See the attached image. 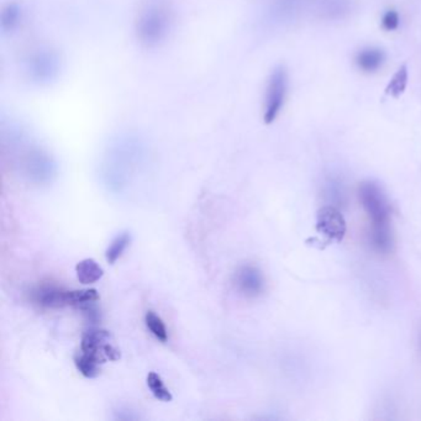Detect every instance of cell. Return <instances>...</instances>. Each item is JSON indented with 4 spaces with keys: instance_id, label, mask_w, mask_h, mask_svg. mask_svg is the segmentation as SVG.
Segmentation results:
<instances>
[{
    "instance_id": "9",
    "label": "cell",
    "mask_w": 421,
    "mask_h": 421,
    "mask_svg": "<svg viewBox=\"0 0 421 421\" xmlns=\"http://www.w3.org/2000/svg\"><path fill=\"white\" fill-rule=\"evenodd\" d=\"M77 278L82 284H93L102 280L104 270L93 258H85L76 266Z\"/></svg>"
},
{
    "instance_id": "10",
    "label": "cell",
    "mask_w": 421,
    "mask_h": 421,
    "mask_svg": "<svg viewBox=\"0 0 421 421\" xmlns=\"http://www.w3.org/2000/svg\"><path fill=\"white\" fill-rule=\"evenodd\" d=\"M23 21V9L18 3L5 5L0 13V28L4 33H13Z\"/></svg>"
},
{
    "instance_id": "8",
    "label": "cell",
    "mask_w": 421,
    "mask_h": 421,
    "mask_svg": "<svg viewBox=\"0 0 421 421\" xmlns=\"http://www.w3.org/2000/svg\"><path fill=\"white\" fill-rule=\"evenodd\" d=\"M109 339L110 334L106 330H102V329H97V327L89 329L82 337V352L94 356L104 363L106 357L104 356L103 347L109 341Z\"/></svg>"
},
{
    "instance_id": "2",
    "label": "cell",
    "mask_w": 421,
    "mask_h": 421,
    "mask_svg": "<svg viewBox=\"0 0 421 421\" xmlns=\"http://www.w3.org/2000/svg\"><path fill=\"white\" fill-rule=\"evenodd\" d=\"M173 28V15L165 5H150L142 10L135 24L138 43L155 48L165 43Z\"/></svg>"
},
{
    "instance_id": "16",
    "label": "cell",
    "mask_w": 421,
    "mask_h": 421,
    "mask_svg": "<svg viewBox=\"0 0 421 421\" xmlns=\"http://www.w3.org/2000/svg\"><path fill=\"white\" fill-rule=\"evenodd\" d=\"M145 322H146L147 329L151 332L153 337L162 341V342H166L168 340L166 325H165V322H163L161 317L157 315L156 312L148 310L146 312V317H145Z\"/></svg>"
},
{
    "instance_id": "11",
    "label": "cell",
    "mask_w": 421,
    "mask_h": 421,
    "mask_svg": "<svg viewBox=\"0 0 421 421\" xmlns=\"http://www.w3.org/2000/svg\"><path fill=\"white\" fill-rule=\"evenodd\" d=\"M386 55L381 48H365L359 53L356 57V62L361 70L366 72H374L383 65Z\"/></svg>"
},
{
    "instance_id": "4",
    "label": "cell",
    "mask_w": 421,
    "mask_h": 421,
    "mask_svg": "<svg viewBox=\"0 0 421 421\" xmlns=\"http://www.w3.org/2000/svg\"><path fill=\"white\" fill-rule=\"evenodd\" d=\"M288 90V73L283 66H277L270 73L266 87L263 121L267 125L273 123L283 108Z\"/></svg>"
},
{
    "instance_id": "19",
    "label": "cell",
    "mask_w": 421,
    "mask_h": 421,
    "mask_svg": "<svg viewBox=\"0 0 421 421\" xmlns=\"http://www.w3.org/2000/svg\"><path fill=\"white\" fill-rule=\"evenodd\" d=\"M420 349H421V332H420Z\"/></svg>"
},
{
    "instance_id": "18",
    "label": "cell",
    "mask_w": 421,
    "mask_h": 421,
    "mask_svg": "<svg viewBox=\"0 0 421 421\" xmlns=\"http://www.w3.org/2000/svg\"><path fill=\"white\" fill-rule=\"evenodd\" d=\"M103 351H104V356L106 357V360L116 361L120 359V352L113 345H110L109 342L105 344Z\"/></svg>"
},
{
    "instance_id": "12",
    "label": "cell",
    "mask_w": 421,
    "mask_h": 421,
    "mask_svg": "<svg viewBox=\"0 0 421 421\" xmlns=\"http://www.w3.org/2000/svg\"><path fill=\"white\" fill-rule=\"evenodd\" d=\"M75 365L85 378H95L100 374V365H103V362L94 356L82 352L75 357Z\"/></svg>"
},
{
    "instance_id": "5",
    "label": "cell",
    "mask_w": 421,
    "mask_h": 421,
    "mask_svg": "<svg viewBox=\"0 0 421 421\" xmlns=\"http://www.w3.org/2000/svg\"><path fill=\"white\" fill-rule=\"evenodd\" d=\"M317 231L327 244H340L347 231V224L340 210L332 205H324L317 212Z\"/></svg>"
},
{
    "instance_id": "13",
    "label": "cell",
    "mask_w": 421,
    "mask_h": 421,
    "mask_svg": "<svg viewBox=\"0 0 421 421\" xmlns=\"http://www.w3.org/2000/svg\"><path fill=\"white\" fill-rule=\"evenodd\" d=\"M130 242H131L130 232H123L115 237L105 252V258L108 261V263L114 265L123 256L124 252L130 245Z\"/></svg>"
},
{
    "instance_id": "7",
    "label": "cell",
    "mask_w": 421,
    "mask_h": 421,
    "mask_svg": "<svg viewBox=\"0 0 421 421\" xmlns=\"http://www.w3.org/2000/svg\"><path fill=\"white\" fill-rule=\"evenodd\" d=\"M33 302L43 308H62L73 305V290H65L53 285H43L33 290Z\"/></svg>"
},
{
    "instance_id": "6",
    "label": "cell",
    "mask_w": 421,
    "mask_h": 421,
    "mask_svg": "<svg viewBox=\"0 0 421 421\" xmlns=\"http://www.w3.org/2000/svg\"><path fill=\"white\" fill-rule=\"evenodd\" d=\"M234 283L244 295L250 297V298L258 297L265 289L263 275L255 266L240 267L235 273Z\"/></svg>"
},
{
    "instance_id": "3",
    "label": "cell",
    "mask_w": 421,
    "mask_h": 421,
    "mask_svg": "<svg viewBox=\"0 0 421 421\" xmlns=\"http://www.w3.org/2000/svg\"><path fill=\"white\" fill-rule=\"evenodd\" d=\"M63 61L60 53L51 48H40L28 55L25 72L28 81L38 87L51 85L61 77Z\"/></svg>"
},
{
    "instance_id": "17",
    "label": "cell",
    "mask_w": 421,
    "mask_h": 421,
    "mask_svg": "<svg viewBox=\"0 0 421 421\" xmlns=\"http://www.w3.org/2000/svg\"><path fill=\"white\" fill-rule=\"evenodd\" d=\"M382 25L386 30L388 31H393L397 30L398 25H399V15H398L395 10H388L386 14L383 15L382 19Z\"/></svg>"
},
{
    "instance_id": "1",
    "label": "cell",
    "mask_w": 421,
    "mask_h": 421,
    "mask_svg": "<svg viewBox=\"0 0 421 421\" xmlns=\"http://www.w3.org/2000/svg\"><path fill=\"white\" fill-rule=\"evenodd\" d=\"M361 205L371 222V244L374 250L387 253L392 248L390 209L382 187L373 180L361 183L359 190Z\"/></svg>"
},
{
    "instance_id": "14",
    "label": "cell",
    "mask_w": 421,
    "mask_h": 421,
    "mask_svg": "<svg viewBox=\"0 0 421 421\" xmlns=\"http://www.w3.org/2000/svg\"><path fill=\"white\" fill-rule=\"evenodd\" d=\"M408 85V67L403 65L398 70L392 80L389 81L388 85L386 87V94L390 95L393 98H399L405 92Z\"/></svg>"
},
{
    "instance_id": "15",
    "label": "cell",
    "mask_w": 421,
    "mask_h": 421,
    "mask_svg": "<svg viewBox=\"0 0 421 421\" xmlns=\"http://www.w3.org/2000/svg\"><path fill=\"white\" fill-rule=\"evenodd\" d=\"M147 386L153 394V397L162 400V402H170L173 397L170 394V390L167 388L161 377L156 373V372H151L147 376Z\"/></svg>"
}]
</instances>
